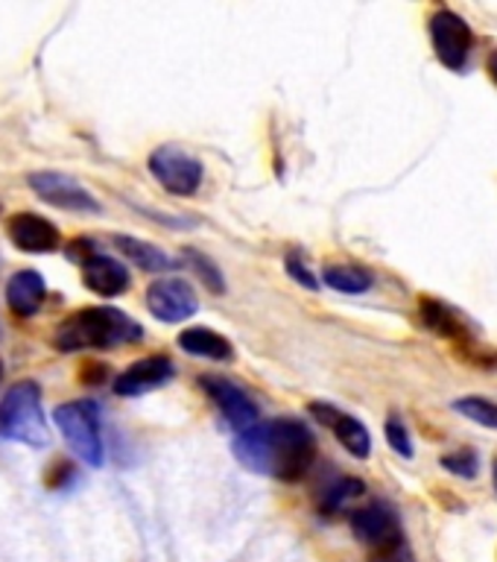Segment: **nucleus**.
<instances>
[{
    "label": "nucleus",
    "instance_id": "nucleus-1",
    "mask_svg": "<svg viewBox=\"0 0 497 562\" xmlns=\"http://www.w3.org/2000/svg\"><path fill=\"white\" fill-rule=\"evenodd\" d=\"M235 457L249 472L296 483L314 465L316 442L302 422L272 419L246 428L235 439Z\"/></svg>",
    "mask_w": 497,
    "mask_h": 562
},
{
    "label": "nucleus",
    "instance_id": "nucleus-2",
    "mask_svg": "<svg viewBox=\"0 0 497 562\" xmlns=\"http://www.w3.org/2000/svg\"><path fill=\"white\" fill-rule=\"evenodd\" d=\"M140 337H144V328L117 307H86L59 325L53 342L59 351H82L112 349V346L135 342Z\"/></svg>",
    "mask_w": 497,
    "mask_h": 562
},
{
    "label": "nucleus",
    "instance_id": "nucleus-3",
    "mask_svg": "<svg viewBox=\"0 0 497 562\" xmlns=\"http://www.w3.org/2000/svg\"><path fill=\"white\" fill-rule=\"evenodd\" d=\"M0 437L35 448L47 446L50 430L42 411V390L35 381H18L7 390L0 402Z\"/></svg>",
    "mask_w": 497,
    "mask_h": 562
},
{
    "label": "nucleus",
    "instance_id": "nucleus-4",
    "mask_svg": "<svg viewBox=\"0 0 497 562\" xmlns=\"http://www.w3.org/2000/svg\"><path fill=\"white\" fill-rule=\"evenodd\" d=\"M53 422L61 430V437L70 451L88 465L103 463V439H100V413L91 402L59 404L53 411Z\"/></svg>",
    "mask_w": 497,
    "mask_h": 562
},
{
    "label": "nucleus",
    "instance_id": "nucleus-5",
    "mask_svg": "<svg viewBox=\"0 0 497 562\" xmlns=\"http://www.w3.org/2000/svg\"><path fill=\"white\" fill-rule=\"evenodd\" d=\"M428 30L437 59L442 61L448 70L463 74V70L468 68V56H472L474 47V35L468 21H465L460 12H454V9L442 7L430 15Z\"/></svg>",
    "mask_w": 497,
    "mask_h": 562
},
{
    "label": "nucleus",
    "instance_id": "nucleus-6",
    "mask_svg": "<svg viewBox=\"0 0 497 562\" xmlns=\"http://www.w3.org/2000/svg\"><path fill=\"white\" fill-rule=\"evenodd\" d=\"M149 173L156 176V182L167 193H176V196H191V193L200 191V158L184 153L176 144H165V147L153 149V156H149Z\"/></svg>",
    "mask_w": 497,
    "mask_h": 562
},
{
    "label": "nucleus",
    "instance_id": "nucleus-7",
    "mask_svg": "<svg viewBox=\"0 0 497 562\" xmlns=\"http://www.w3.org/2000/svg\"><path fill=\"white\" fill-rule=\"evenodd\" d=\"M30 188H33L38 200H44L47 205H56V209L82 211V214L100 211V202L74 176L56 173V170H38V173H30Z\"/></svg>",
    "mask_w": 497,
    "mask_h": 562
},
{
    "label": "nucleus",
    "instance_id": "nucleus-8",
    "mask_svg": "<svg viewBox=\"0 0 497 562\" xmlns=\"http://www.w3.org/2000/svg\"><path fill=\"white\" fill-rule=\"evenodd\" d=\"M147 307L158 323H184L196 314L200 302L184 279H158L147 290Z\"/></svg>",
    "mask_w": 497,
    "mask_h": 562
},
{
    "label": "nucleus",
    "instance_id": "nucleus-9",
    "mask_svg": "<svg viewBox=\"0 0 497 562\" xmlns=\"http://www.w3.org/2000/svg\"><path fill=\"white\" fill-rule=\"evenodd\" d=\"M351 533L358 536L363 544H369V548H377V551H386V548L402 544V525H398V516H395L393 507H386L381 501L351 513Z\"/></svg>",
    "mask_w": 497,
    "mask_h": 562
},
{
    "label": "nucleus",
    "instance_id": "nucleus-10",
    "mask_svg": "<svg viewBox=\"0 0 497 562\" xmlns=\"http://www.w3.org/2000/svg\"><path fill=\"white\" fill-rule=\"evenodd\" d=\"M310 413L323 422L325 428L334 430V437L340 439L349 454H354L358 460H366V457L372 454V437H369L366 425L360 419H354L351 413H342L340 407L323 402L310 404Z\"/></svg>",
    "mask_w": 497,
    "mask_h": 562
},
{
    "label": "nucleus",
    "instance_id": "nucleus-11",
    "mask_svg": "<svg viewBox=\"0 0 497 562\" xmlns=\"http://www.w3.org/2000/svg\"><path fill=\"white\" fill-rule=\"evenodd\" d=\"M7 235L21 252H53L59 246V228L30 211L12 214L7 220Z\"/></svg>",
    "mask_w": 497,
    "mask_h": 562
},
{
    "label": "nucleus",
    "instance_id": "nucleus-12",
    "mask_svg": "<svg viewBox=\"0 0 497 562\" xmlns=\"http://www.w3.org/2000/svg\"><path fill=\"white\" fill-rule=\"evenodd\" d=\"M202 390L208 393V398L217 404L223 416H226L235 428H252L258 422V407L249 395L237 384L226 381V378H202Z\"/></svg>",
    "mask_w": 497,
    "mask_h": 562
},
{
    "label": "nucleus",
    "instance_id": "nucleus-13",
    "mask_svg": "<svg viewBox=\"0 0 497 562\" xmlns=\"http://www.w3.org/2000/svg\"><path fill=\"white\" fill-rule=\"evenodd\" d=\"M79 267H82V281H86V288L91 290V293H97V296L114 299L129 290V270H126L117 258L91 252L88 258L79 261Z\"/></svg>",
    "mask_w": 497,
    "mask_h": 562
},
{
    "label": "nucleus",
    "instance_id": "nucleus-14",
    "mask_svg": "<svg viewBox=\"0 0 497 562\" xmlns=\"http://www.w3.org/2000/svg\"><path fill=\"white\" fill-rule=\"evenodd\" d=\"M173 375V363L167 355H153V358L135 360L129 369H123L117 381H114V393L117 395H140L156 390Z\"/></svg>",
    "mask_w": 497,
    "mask_h": 562
},
{
    "label": "nucleus",
    "instance_id": "nucleus-15",
    "mask_svg": "<svg viewBox=\"0 0 497 562\" xmlns=\"http://www.w3.org/2000/svg\"><path fill=\"white\" fill-rule=\"evenodd\" d=\"M47 296L42 272L21 270L7 281V305L15 316H33Z\"/></svg>",
    "mask_w": 497,
    "mask_h": 562
},
{
    "label": "nucleus",
    "instance_id": "nucleus-16",
    "mask_svg": "<svg viewBox=\"0 0 497 562\" xmlns=\"http://www.w3.org/2000/svg\"><path fill=\"white\" fill-rule=\"evenodd\" d=\"M179 346H182L188 355H196V358H208V360H231V358H235V349H231V342H228L223 334L205 328V325H196V328H184V331L179 334Z\"/></svg>",
    "mask_w": 497,
    "mask_h": 562
},
{
    "label": "nucleus",
    "instance_id": "nucleus-17",
    "mask_svg": "<svg viewBox=\"0 0 497 562\" xmlns=\"http://www.w3.org/2000/svg\"><path fill=\"white\" fill-rule=\"evenodd\" d=\"M114 246L121 249L129 261H135L140 267V270L147 272H165V270H173L176 261L170 258L167 252H161L158 246L153 244H144V240H138V237H129V235H117L114 237Z\"/></svg>",
    "mask_w": 497,
    "mask_h": 562
},
{
    "label": "nucleus",
    "instance_id": "nucleus-18",
    "mask_svg": "<svg viewBox=\"0 0 497 562\" xmlns=\"http://www.w3.org/2000/svg\"><path fill=\"white\" fill-rule=\"evenodd\" d=\"M323 281L331 290L351 293V296H360V293H366L375 284L372 272L363 270V267H354V263H331V267H325Z\"/></svg>",
    "mask_w": 497,
    "mask_h": 562
},
{
    "label": "nucleus",
    "instance_id": "nucleus-19",
    "mask_svg": "<svg viewBox=\"0 0 497 562\" xmlns=\"http://www.w3.org/2000/svg\"><path fill=\"white\" fill-rule=\"evenodd\" d=\"M460 416L472 419L474 425H483V428L497 430V402L492 398H483V395H463L451 404Z\"/></svg>",
    "mask_w": 497,
    "mask_h": 562
},
{
    "label": "nucleus",
    "instance_id": "nucleus-20",
    "mask_svg": "<svg viewBox=\"0 0 497 562\" xmlns=\"http://www.w3.org/2000/svg\"><path fill=\"white\" fill-rule=\"evenodd\" d=\"M363 492H366L363 481H358V477H342V481L334 483L331 490H325L323 509L325 513H334V509L346 507L351 498H358V495H363Z\"/></svg>",
    "mask_w": 497,
    "mask_h": 562
},
{
    "label": "nucleus",
    "instance_id": "nucleus-21",
    "mask_svg": "<svg viewBox=\"0 0 497 562\" xmlns=\"http://www.w3.org/2000/svg\"><path fill=\"white\" fill-rule=\"evenodd\" d=\"M184 255L191 258V263H193V270H196V276H200V279L205 281V284H208V288L214 290V293H223V290H226V281H223V272L217 270V263L211 261L208 255H202L200 249H184Z\"/></svg>",
    "mask_w": 497,
    "mask_h": 562
},
{
    "label": "nucleus",
    "instance_id": "nucleus-22",
    "mask_svg": "<svg viewBox=\"0 0 497 562\" xmlns=\"http://www.w3.org/2000/svg\"><path fill=\"white\" fill-rule=\"evenodd\" d=\"M442 465H445L451 474H456V477L472 481V477H477L481 460H477V451H472V448H460V451H454V454L442 457Z\"/></svg>",
    "mask_w": 497,
    "mask_h": 562
},
{
    "label": "nucleus",
    "instance_id": "nucleus-23",
    "mask_svg": "<svg viewBox=\"0 0 497 562\" xmlns=\"http://www.w3.org/2000/svg\"><path fill=\"white\" fill-rule=\"evenodd\" d=\"M386 442L393 446L395 454H402L404 460H410L413 457V439H410V430H407V425L402 422V416H386Z\"/></svg>",
    "mask_w": 497,
    "mask_h": 562
},
{
    "label": "nucleus",
    "instance_id": "nucleus-24",
    "mask_svg": "<svg viewBox=\"0 0 497 562\" xmlns=\"http://www.w3.org/2000/svg\"><path fill=\"white\" fill-rule=\"evenodd\" d=\"M287 270H290V276H293V279H296L298 284H302V288H310V290L319 288V281L314 279V272L305 270L298 258H287Z\"/></svg>",
    "mask_w": 497,
    "mask_h": 562
},
{
    "label": "nucleus",
    "instance_id": "nucleus-25",
    "mask_svg": "<svg viewBox=\"0 0 497 562\" xmlns=\"http://www.w3.org/2000/svg\"><path fill=\"white\" fill-rule=\"evenodd\" d=\"M375 562H416V560H413V553L407 551L402 542V544H395V548H386V551L377 553Z\"/></svg>",
    "mask_w": 497,
    "mask_h": 562
},
{
    "label": "nucleus",
    "instance_id": "nucleus-26",
    "mask_svg": "<svg viewBox=\"0 0 497 562\" xmlns=\"http://www.w3.org/2000/svg\"><path fill=\"white\" fill-rule=\"evenodd\" d=\"M486 70H489L492 82H495V86H497V50L489 53V59H486Z\"/></svg>",
    "mask_w": 497,
    "mask_h": 562
},
{
    "label": "nucleus",
    "instance_id": "nucleus-27",
    "mask_svg": "<svg viewBox=\"0 0 497 562\" xmlns=\"http://www.w3.org/2000/svg\"><path fill=\"white\" fill-rule=\"evenodd\" d=\"M492 481H495V490H497V460H495V469H492Z\"/></svg>",
    "mask_w": 497,
    "mask_h": 562
},
{
    "label": "nucleus",
    "instance_id": "nucleus-28",
    "mask_svg": "<svg viewBox=\"0 0 497 562\" xmlns=\"http://www.w3.org/2000/svg\"><path fill=\"white\" fill-rule=\"evenodd\" d=\"M0 375H3V363H0Z\"/></svg>",
    "mask_w": 497,
    "mask_h": 562
}]
</instances>
